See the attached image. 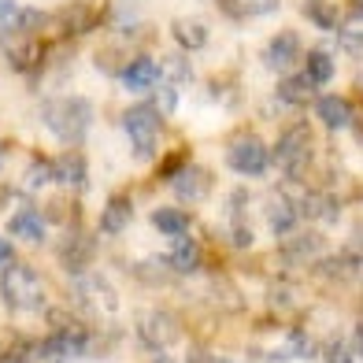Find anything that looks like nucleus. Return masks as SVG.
Wrapping results in <instances>:
<instances>
[{
	"label": "nucleus",
	"mask_w": 363,
	"mask_h": 363,
	"mask_svg": "<svg viewBox=\"0 0 363 363\" xmlns=\"http://www.w3.org/2000/svg\"><path fill=\"white\" fill-rule=\"evenodd\" d=\"M296 208H301V219H319V223H337L341 216V201L326 189H311L304 196V204H296Z\"/></svg>",
	"instance_id": "nucleus-19"
},
{
	"label": "nucleus",
	"mask_w": 363,
	"mask_h": 363,
	"mask_svg": "<svg viewBox=\"0 0 363 363\" xmlns=\"http://www.w3.org/2000/svg\"><path fill=\"white\" fill-rule=\"evenodd\" d=\"M134 223V201H130L126 193H115V196H108V204H104V211H101V230L104 234H123V230Z\"/></svg>",
	"instance_id": "nucleus-18"
},
{
	"label": "nucleus",
	"mask_w": 363,
	"mask_h": 363,
	"mask_svg": "<svg viewBox=\"0 0 363 363\" xmlns=\"http://www.w3.org/2000/svg\"><path fill=\"white\" fill-rule=\"evenodd\" d=\"M119 74H123V86H126L130 93H145V89H152L156 82H160V67H156L152 56L126 60V67H123Z\"/></svg>",
	"instance_id": "nucleus-17"
},
{
	"label": "nucleus",
	"mask_w": 363,
	"mask_h": 363,
	"mask_svg": "<svg viewBox=\"0 0 363 363\" xmlns=\"http://www.w3.org/2000/svg\"><path fill=\"white\" fill-rule=\"evenodd\" d=\"M304 63H308L304 78H308L315 89H319V86H326V82L337 74V67H334V56H330V52H323V48H311V52L304 56Z\"/></svg>",
	"instance_id": "nucleus-25"
},
{
	"label": "nucleus",
	"mask_w": 363,
	"mask_h": 363,
	"mask_svg": "<svg viewBox=\"0 0 363 363\" xmlns=\"http://www.w3.org/2000/svg\"><path fill=\"white\" fill-rule=\"evenodd\" d=\"M41 123H45V130L56 141L78 145L82 138L89 134V126H93V104L86 101V96H74V93L52 96V101L41 104Z\"/></svg>",
	"instance_id": "nucleus-1"
},
{
	"label": "nucleus",
	"mask_w": 363,
	"mask_h": 363,
	"mask_svg": "<svg viewBox=\"0 0 363 363\" xmlns=\"http://www.w3.org/2000/svg\"><path fill=\"white\" fill-rule=\"evenodd\" d=\"M152 363H174V359H171V356H156Z\"/></svg>",
	"instance_id": "nucleus-41"
},
{
	"label": "nucleus",
	"mask_w": 363,
	"mask_h": 363,
	"mask_svg": "<svg viewBox=\"0 0 363 363\" xmlns=\"http://www.w3.org/2000/svg\"><path fill=\"white\" fill-rule=\"evenodd\" d=\"M48 182H52V163H48V160H34V163H30V171H26V178H23L26 193L45 189Z\"/></svg>",
	"instance_id": "nucleus-33"
},
{
	"label": "nucleus",
	"mask_w": 363,
	"mask_h": 363,
	"mask_svg": "<svg viewBox=\"0 0 363 363\" xmlns=\"http://www.w3.org/2000/svg\"><path fill=\"white\" fill-rule=\"evenodd\" d=\"M304 56L301 48V34L296 30H282V34H274L267 41V48H263V63L274 71V74H286L289 67H296V60Z\"/></svg>",
	"instance_id": "nucleus-12"
},
{
	"label": "nucleus",
	"mask_w": 363,
	"mask_h": 363,
	"mask_svg": "<svg viewBox=\"0 0 363 363\" xmlns=\"http://www.w3.org/2000/svg\"><path fill=\"white\" fill-rule=\"evenodd\" d=\"M45 278L30 267V263H4V274H0V301H4L11 311H23V315H30V311H41L45 308Z\"/></svg>",
	"instance_id": "nucleus-2"
},
{
	"label": "nucleus",
	"mask_w": 363,
	"mask_h": 363,
	"mask_svg": "<svg viewBox=\"0 0 363 363\" xmlns=\"http://www.w3.org/2000/svg\"><path fill=\"white\" fill-rule=\"evenodd\" d=\"M74 201H52V204H48V211H45V216L48 219H52V223H67L71 216H74Z\"/></svg>",
	"instance_id": "nucleus-37"
},
{
	"label": "nucleus",
	"mask_w": 363,
	"mask_h": 363,
	"mask_svg": "<svg viewBox=\"0 0 363 363\" xmlns=\"http://www.w3.org/2000/svg\"><path fill=\"white\" fill-rule=\"evenodd\" d=\"M96 67L104 74H119L126 67V60L119 56V48H101V52H96Z\"/></svg>",
	"instance_id": "nucleus-34"
},
{
	"label": "nucleus",
	"mask_w": 363,
	"mask_h": 363,
	"mask_svg": "<svg viewBox=\"0 0 363 363\" xmlns=\"http://www.w3.org/2000/svg\"><path fill=\"white\" fill-rule=\"evenodd\" d=\"M52 182L56 186H63L67 193H82L89 186V160L74 152V148H67V152H60L52 160Z\"/></svg>",
	"instance_id": "nucleus-13"
},
{
	"label": "nucleus",
	"mask_w": 363,
	"mask_h": 363,
	"mask_svg": "<svg viewBox=\"0 0 363 363\" xmlns=\"http://www.w3.org/2000/svg\"><path fill=\"white\" fill-rule=\"evenodd\" d=\"M0 163H4V145H0Z\"/></svg>",
	"instance_id": "nucleus-42"
},
{
	"label": "nucleus",
	"mask_w": 363,
	"mask_h": 363,
	"mask_svg": "<svg viewBox=\"0 0 363 363\" xmlns=\"http://www.w3.org/2000/svg\"><path fill=\"white\" fill-rule=\"evenodd\" d=\"M226 163L230 171H238L241 178H259L271 167V148L263 145V138L256 130H238L226 141Z\"/></svg>",
	"instance_id": "nucleus-6"
},
{
	"label": "nucleus",
	"mask_w": 363,
	"mask_h": 363,
	"mask_svg": "<svg viewBox=\"0 0 363 363\" xmlns=\"http://www.w3.org/2000/svg\"><path fill=\"white\" fill-rule=\"evenodd\" d=\"M4 263H11V245H8V238H0V267Z\"/></svg>",
	"instance_id": "nucleus-38"
},
{
	"label": "nucleus",
	"mask_w": 363,
	"mask_h": 363,
	"mask_svg": "<svg viewBox=\"0 0 363 363\" xmlns=\"http://www.w3.org/2000/svg\"><path fill=\"white\" fill-rule=\"evenodd\" d=\"M56 256H60V263L71 274H78V271H86L89 263H93L96 245H93V238L86 234V230H67V238L56 245Z\"/></svg>",
	"instance_id": "nucleus-14"
},
{
	"label": "nucleus",
	"mask_w": 363,
	"mask_h": 363,
	"mask_svg": "<svg viewBox=\"0 0 363 363\" xmlns=\"http://www.w3.org/2000/svg\"><path fill=\"white\" fill-rule=\"evenodd\" d=\"M189 216L182 208H156L152 211V226L160 230V234H167V238H182V234H189Z\"/></svg>",
	"instance_id": "nucleus-26"
},
{
	"label": "nucleus",
	"mask_w": 363,
	"mask_h": 363,
	"mask_svg": "<svg viewBox=\"0 0 363 363\" xmlns=\"http://www.w3.org/2000/svg\"><path fill=\"white\" fill-rule=\"evenodd\" d=\"M171 193L182 204H204L211 193V174L196 163H182L178 171H171Z\"/></svg>",
	"instance_id": "nucleus-11"
},
{
	"label": "nucleus",
	"mask_w": 363,
	"mask_h": 363,
	"mask_svg": "<svg viewBox=\"0 0 363 363\" xmlns=\"http://www.w3.org/2000/svg\"><path fill=\"white\" fill-rule=\"evenodd\" d=\"M178 337H182V323L167 308H152L138 319V341L145 345V349L163 352V349H171Z\"/></svg>",
	"instance_id": "nucleus-8"
},
{
	"label": "nucleus",
	"mask_w": 363,
	"mask_h": 363,
	"mask_svg": "<svg viewBox=\"0 0 363 363\" xmlns=\"http://www.w3.org/2000/svg\"><path fill=\"white\" fill-rule=\"evenodd\" d=\"M323 363H359V337H337L330 341V349L323 352Z\"/></svg>",
	"instance_id": "nucleus-31"
},
{
	"label": "nucleus",
	"mask_w": 363,
	"mask_h": 363,
	"mask_svg": "<svg viewBox=\"0 0 363 363\" xmlns=\"http://www.w3.org/2000/svg\"><path fill=\"white\" fill-rule=\"evenodd\" d=\"M171 38L178 41V48H186V52H201L208 48V26L201 19H193V15H182V19L171 23Z\"/></svg>",
	"instance_id": "nucleus-21"
},
{
	"label": "nucleus",
	"mask_w": 363,
	"mask_h": 363,
	"mask_svg": "<svg viewBox=\"0 0 363 363\" xmlns=\"http://www.w3.org/2000/svg\"><path fill=\"white\" fill-rule=\"evenodd\" d=\"M123 130L134 148V160H156L160 156V141H163V115L152 104H134L123 111Z\"/></svg>",
	"instance_id": "nucleus-4"
},
{
	"label": "nucleus",
	"mask_w": 363,
	"mask_h": 363,
	"mask_svg": "<svg viewBox=\"0 0 363 363\" xmlns=\"http://www.w3.org/2000/svg\"><path fill=\"white\" fill-rule=\"evenodd\" d=\"M282 0H223V11L238 19H256V15H274Z\"/></svg>",
	"instance_id": "nucleus-30"
},
{
	"label": "nucleus",
	"mask_w": 363,
	"mask_h": 363,
	"mask_svg": "<svg viewBox=\"0 0 363 363\" xmlns=\"http://www.w3.org/2000/svg\"><path fill=\"white\" fill-rule=\"evenodd\" d=\"M252 352H256V359H263V363H286V359H296V356H311L315 349L304 341V334H301L296 326L271 323V326L256 330Z\"/></svg>",
	"instance_id": "nucleus-5"
},
{
	"label": "nucleus",
	"mask_w": 363,
	"mask_h": 363,
	"mask_svg": "<svg viewBox=\"0 0 363 363\" xmlns=\"http://www.w3.org/2000/svg\"><path fill=\"white\" fill-rule=\"evenodd\" d=\"M71 289H74V308L101 311V315H111V311L119 308V293H115V286L101 274L78 271V274H71Z\"/></svg>",
	"instance_id": "nucleus-7"
},
{
	"label": "nucleus",
	"mask_w": 363,
	"mask_h": 363,
	"mask_svg": "<svg viewBox=\"0 0 363 363\" xmlns=\"http://www.w3.org/2000/svg\"><path fill=\"white\" fill-rule=\"evenodd\" d=\"M323 245L326 241L319 234H289L282 245V256L289 263H315V259H323Z\"/></svg>",
	"instance_id": "nucleus-23"
},
{
	"label": "nucleus",
	"mask_w": 363,
	"mask_h": 363,
	"mask_svg": "<svg viewBox=\"0 0 363 363\" xmlns=\"http://www.w3.org/2000/svg\"><path fill=\"white\" fill-rule=\"evenodd\" d=\"M341 48H349V52L359 60L363 52V11H359V0H352V8H349V23L341 26Z\"/></svg>",
	"instance_id": "nucleus-28"
},
{
	"label": "nucleus",
	"mask_w": 363,
	"mask_h": 363,
	"mask_svg": "<svg viewBox=\"0 0 363 363\" xmlns=\"http://www.w3.org/2000/svg\"><path fill=\"white\" fill-rule=\"evenodd\" d=\"M315 119L326 126V130H349L352 126V104L345 101V96H337V93H326V96H315Z\"/></svg>",
	"instance_id": "nucleus-16"
},
{
	"label": "nucleus",
	"mask_w": 363,
	"mask_h": 363,
	"mask_svg": "<svg viewBox=\"0 0 363 363\" xmlns=\"http://www.w3.org/2000/svg\"><path fill=\"white\" fill-rule=\"evenodd\" d=\"M304 19L308 23H315L319 30H334L337 26V19H341V11H337V4L334 0H304Z\"/></svg>",
	"instance_id": "nucleus-29"
},
{
	"label": "nucleus",
	"mask_w": 363,
	"mask_h": 363,
	"mask_svg": "<svg viewBox=\"0 0 363 363\" xmlns=\"http://www.w3.org/2000/svg\"><path fill=\"white\" fill-rule=\"evenodd\" d=\"M319 274L326 278H337V282H356V274H359V256L349 252V256H334V259H319Z\"/></svg>",
	"instance_id": "nucleus-27"
},
{
	"label": "nucleus",
	"mask_w": 363,
	"mask_h": 363,
	"mask_svg": "<svg viewBox=\"0 0 363 363\" xmlns=\"http://www.w3.org/2000/svg\"><path fill=\"white\" fill-rule=\"evenodd\" d=\"M296 223H301V208H296V201L286 193V189H274L267 196V226L274 238H289L296 234Z\"/></svg>",
	"instance_id": "nucleus-15"
},
{
	"label": "nucleus",
	"mask_w": 363,
	"mask_h": 363,
	"mask_svg": "<svg viewBox=\"0 0 363 363\" xmlns=\"http://www.w3.org/2000/svg\"><path fill=\"white\" fill-rule=\"evenodd\" d=\"M96 26V8L86 4V0H71L63 4L52 19H45V30H52L60 38H78V34H89Z\"/></svg>",
	"instance_id": "nucleus-10"
},
{
	"label": "nucleus",
	"mask_w": 363,
	"mask_h": 363,
	"mask_svg": "<svg viewBox=\"0 0 363 363\" xmlns=\"http://www.w3.org/2000/svg\"><path fill=\"white\" fill-rule=\"evenodd\" d=\"M0 52H4L11 71H38L45 60V41L38 34H23V30H4L0 38Z\"/></svg>",
	"instance_id": "nucleus-9"
},
{
	"label": "nucleus",
	"mask_w": 363,
	"mask_h": 363,
	"mask_svg": "<svg viewBox=\"0 0 363 363\" xmlns=\"http://www.w3.org/2000/svg\"><path fill=\"white\" fill-rule=\"evenodd\" d=\"M201 259H204V252H201V241H193V238H174V245H171V252H167V267L171 271H178V274H193L196 267H201Z\"/></svg>",
	"instance_id": "nucleus-20"
},
{
	"label": "nucleus",
	"mask_w": 363,
	"mask_h": 363,
	"mask_svg": "<svg viewBox=\"0 0 363 363\" xmlns=\"http://www.w3.org/2000/svg\"><path fill=\"white\" fill-rule=\"evenodd\" d=\"M15 23H19V4L15 0H0V34L15 30Z\"/></svg>",
	"instance_id": "nucleus-36"
},
{
	"label": "nucleus",
	"mask_w": 363,
	"mask_h": 363,
	"mask_svg": "<svg viewBox=\"0 0 363 363\" xmlns=\"http://www.w3.org/2000/svg\"><path fill=\"white\" fill-rule=\"evenodd\" d=\"M0 363H26V356H19V352H0Z\"/></svg>",
	"instance_id": "nucleus-40"
},
{
	"label": "nucleus",
	"mask_w": 363,
	"mask_h": 363,
	"mask_svg": "<svg viewBox=\"0 0 363 363\" xmlns=\"http://www.w3.org/2000/svg\"><path fill=\"white\" fill-rule=\"evenodd\" d=\"M278 101L289 104V108H304V104L315 101V86H311L304 74H286L278 82Z\"/></svg>",
	"instance_id": "nucleus-24"
},
{
	"label": "nucleus",
	"mask_w": 363,
	"mask_h": 363,
	"mask_svg": "<svg viewBox=\"0 0 363 363\" xmlns=\"http://www.w3.org/2000/svg\"><path fill=\"white\" fill-rule=\"evenodd\" d=\"M8 234L19 238V241H30V245H41L45 241V216L34 211V208L15 211V216L8 219Z\"/></svg>",
	"instance_id": "nucleus-22"
},
{
	"label": "nucleus",
	"mask_w": 363,
	"mask_h": 363,
	"mask_svg": "<svg viewBox=\"0 0 363 363\" xmlns=\"http://www.w3.org/2000/svg\"><path fill=\"white\" fill-rule=\"evenodd\" d=\"M271 163H278L286 178L308 174V167L315 163V134H311V126L304 119H296L282 130V138H278L274 152H271Z\"/></svg>",
	"instance_id": "nucleus-3"
},
{
	"label": "nucleus",
	"mask_w": 363,
	"mask_h": 363,
	"mask_svg": "<svg viewBox=\"0 0 363 363\" xmlns=\"http://www.w3.org/2000/svg\"><path fill=\"white\" fill-rule=\"evenodd\" d=\"M152 108H156L160 115H174V108H178V93H174V86H163V89H156V101H152Z\"/></svg>",
	"instance_id": "nucleus-35"
},
{
	"label": "nucleus",
	"mask_w": 363,
	"mask_h": 363,
	"mask_svg": "<svg viewBox=\"0 0 363 363\" xmlns=\"http://www.w3.org/2000/svg\"><path fill=\"white\" fill-rule=\"evenodd\" d=\"M11 196H15V189H11V186H0V211H4V208L11 204Z\"/></svg>",
	"instance_id": "nucleus-39"
},
{
	"label": "nucleus",
	"mask_w": 363,
	"mask_h": 363,
	"mask_svg": "<svg viewBox=\"0 0 363 363\" xmlns=\"http://www.w3.org/2000/svg\"><path fill=\"white\" fill-rule=\"evenodd\" d=\"M156 67H160L163 78H167V86H182V82H189V78H193L186 56H167L163 63H156Z\"/></svg>",
	"instance_id": "nucleus-32"
}]
</instances>
